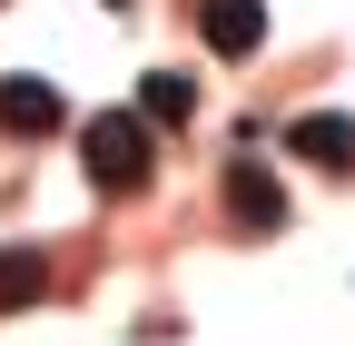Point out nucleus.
<instances>
[{"instance_id":"f257e3e1","label":"nucleus","mask_w":355,"mask_h":346,"mask_svg":"<svg viewBox=\"0 0 355 346\" xmlns=\"http://www.w3.org/2000/svg\"><path fill=\"white\" fill-rule=\"evenodd\" d=\"M79 158H89V179H99L109 198H139L158 179V139L139 129V109H99V119L79 129Z\"/></svg>"},{"instance_id":"f03ea898","label":"nucleus","mask_w":355,"mask_h":346,"mask_svg":"<svg viewBox=\"0 0 355 346\" xmlns=\"http://www.w3.org/2000/svg\"><path fill=\"white\" fill-rule=\"evenodd\" d=\"M227 218L247 238H277L286 228V188L266 179V158H227Z\"/></svg>"},{"instance_id":"7ed1b4c3","label":"nucleus","mask_w":355,"mask_h":346,"mask_svg":"<svg viewBox=\"0 0 355 346\" xmlns=\"http://www.w3.org/2000/svg\"><path fill=\"white\" fill-rule=\"evenodd\" d=\"M198 40H207L217 60L266 50V0H198Z\"/></svg>"},{"instance_id":"20e7f679","label":"nucleus","mask_w":355,"mask_h":346,"mask_svg":"<svg viewBox=\"0 0 355 346\" xmlns=\"http://www.w3.org/2000/svg\"><path fill=\"white\" fill-rule=\"evenodd\" d=\"M69 109H60V90L50 79H30V69H10L0 79V129H10V139H50Z\"/></svg>"},{"instance_id":"39448f33","label":"nucleus","mask_w":355,"mask_h":346,"mask_svg":"<svg viewBox=\"0 0 355 346\" xmlns=\"http://www.w3.org/2000/svg\"><path fill=\"white\" fill-rule=\"evenodd\" d=\"M286 149L316 158V168H355V119L345 109H306V119H286Z\"/></svg>"},{"instance_id":"423d86ee","label":"nucleus","mask_w":355,"mask_h":346,"mask_svg":"<svg viewBox=\"0 0 355 346\" xmlns=\"http://www.w3.org/2000/svg\"><path fill=\"white\" fill-rule=\"evenodd\" d=\"M188 119H198V79L188 69H148L139 79V129L158 139V129H188Z\"/></svg>"},{"instance_id":"0eeeda50","label":"nucleus","mask_w":355,"mask_h":346,"mask_svg":"<svg viewBox=\"0 0 355 346\" xmlns=\"http://www.w3.org/2000/svg\"><path fill=\"white\" fill-rule=\"evenodd\" d=\"M40 297H50V257H40V247H0V317L40 307Z\"/></svg>"},{"instance_id":"6e6552de","label":"nucleus","mask_w":355,"mask_h":346,"mask_svg":"<svg viewBox=\"0 0 355 346\" xmlns=\"http://www.w3.org/2000/svg\"><path fill=\"white\" fill-rule=\"evenodd\" d=\"M109 10H128V0H109Z\"/></svg>"}]
</instances>
